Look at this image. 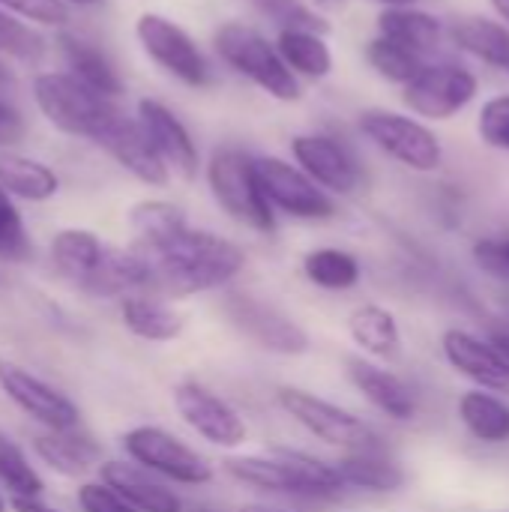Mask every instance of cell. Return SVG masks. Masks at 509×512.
I'll list each match as a JSON object with an SVG mask.
<instances>
[{
    "instance_id": "5b68a950",
    "label": "cell",
    "mask_w": 509,
    "mask_h": 512,
    "mask_svg": "<svg viewBox=\"0 0 509 512\" xmlns=\"http://www.w3.org/2000/svg\"><path fill=\"white\" fill-rule=\"evenodd\" d=\"M360 132L393 162L432 174L444 162V147L441 138L417 117L387 111V108H366L360 114Z\"/></svg>"
},
{
    "instance_id": "4316f807",
    "label": "cell",
    "mask_w": 509,
    "mask_h": 512,
    "mask_svg": "<svg viewBox=\"0 0 509 512\" xmlns=\"http://www.w3.org/2000/svg\"><path fill=\"white\" fill-rule=\"evenodd\" d=\"M456 414L462 420V426L468 429L471 438H477L480 444L489 447H501L509 444V405L486 390H468L459 405Z\"/></svg>"
},
{
    "instance_id": "836d02e7",
    "label": "cell",
    "mask_w": 509,
    "mask_h": 512,
    "mask_svg": "<svg viewBox=\"0 0 509 512\" xmlns=\"http://www.w3.org/2000/svg\"><path fill=\"white\" fill-rule=\"evenodd\" d=\"M303 273L312 285H318L324 291H351L363 276L360 261L351 252L336 249V246L312 249L303 258Z\"/></svg>"
},
{
    "instance_id": "4dcf8cb0",
    "label": "cell",
    "mask_w": 509,
    "mask_h": 512,
    "mask_svg": "<svg viewBox=\"0 0 509 512\" xmlns=\"http://www.w3.org/2000/svg\"><path fill=\"white\" fill-rule=\"evenodd\" d=\"M276 45L297 78L321 81L333 72V51L318 30H279Z\"/></svg>"
},
{
    "instance_id": "f907efd6",
    "label": "cell",
    "mask_w": 509,
    "mask_h": 512,
    "mask_svg": "<svg viewBox=\"0 0 509 512\" xmlns=\"http://www.w3.org/2000/svg\"><path fill=\"white\" fill-rule=\"evenodd\" d=\"M240 512H288V510H279V507H267V504H249V507H243Z\"/></svg>"
},
{
    "instance_id": "ffe728a7",
    "label": "cell",
    "mask_w": 509,
    "mask_h": 512,
    "mask_svg": "<svg viewBox=\"0 0 509 512\" xmlns=\"http://www.w3.org/2000/svg\"><path fill=\"white\" fill-rule=\"evenodd\" d=\"M90 297L108 300V297H132L147 294L150 288V270L144 258L135 249H114L108 246L96 270L78 285Z\"/></svg>"
},
{
    "instance_id": "5bb4252c",
    "label": "cell",
    "mask_w": 509,
    "mask_h": 512,
    "mask_svg": "<svg viewBox=\"0 0 509 512\" xmlns=\"http://www.w3.org/2000/svg\"><path fill=\"white\" fill-rule=\"evenodd\" d=\"M0 390L6 393L12 405H18L27 417H33L45 429H54V432L78 429V420H81L78 405L57 387H51L48 381L27 372L24 366L0 360Z\"/></svg>"
},
{
    "instance_id": "f35d334b",
    "label": "cell",
    "mask_w": 509,
    "mask_h": 512,
    "mask_svg": "<svg viewBox=\"0 0 509 512\" xmlns=\"http://www.w3.org/2000/svg\"><path fill=\"white\" fill-rule=\"evenodd\" d=\"M30 237L12 195L0 186V261H27Z\"/></svg>"
},
{
    "instance_id": "b9f144b4",
    "label": "cell",
    "mask_w": 509,
    "mask_h": 512,
    "mask_svg": "<svg viewBox=\"0 0 509 512\" xmlns=\"http://www.w3.org/2000/svg\"><path fill=\"white\" fill-rule=\"evenodd\" d=\"M0 6L24 15L27 21H39V24H48V27H60L69 18L63 0H0Z\"/></svg>"
},
{
    "instance_id": "d590c367",
    "label": "cell",
    "mask_w": 509,
    "mask_h": 512,
    "mask_svg": "<svg viewBox=\"0 0 509 512\" xmlns=\"http://www.w3.org/2000/svg\"><path fill=\"white\" fill-rule=\"evenodd\" d=\"M0 483L12 495H24V498H39V492H42L39 474L27 462L21 447L15 441H9L3 432H0Z\"/></svg>"
},
{
    "instance_id": "c3c4849f",
    "label": "cell",
    "mask_w": 509,
    "mask_h": 512,
    "mask_svg": "<svg viewBox=\"0 0 509 512\" xmlns=\"http://www.w3.org/2000/svg\"><path fill=\"white\" fill-rule=\"evenodd\" d=\"M381 3L384 9H399V6H417V0H375Z\"/></svg>"
},
{
    "instance_id": "2e32d148",
    "label": "cell",
    "mask_w": 509,
    "mask_h": 512,
    "mask_svg": "<svg viewBox=\"0 0 509 512\" xmlns=\"http://www.w3.org/2000/svg\"><path fill=\"white\" fill-rule=\"evenodd\" d=\"M138 123L144 126L147 138L153 141L156 153L168 165V171L180 180H195L198 174V147L183 126V120L162 102L156 99H141L138 102Z\"/></svg>"
},
{
    "instance_id": "60d3db41",
    "label": "cell",
    "mask_w": 509,
    "mask_h": 512,
    "mask_svg": "<svg viewBox=\"0 0 509 512\" xmlns=\"http://www.w3.org/2000/svg\"><path fill=\"white\" fill-rule=\"evenodd\" d=\"M78 507L84 512H138L123 495H117L108 483H84L78 489Z\"/></svg>"
},
{
    "instance_id": "f546056e",
    "label": "cell",
    "mask_w": 509,
    "mask_h": 512,
    "mask_svg": "<svg viewBox=\"0 0 509 512\" xmlns=\"http://www.w3.org/2000/svg\"><path fill=\"white\" fill-rule=\"evenodd\" d=\"M453 42L474 54L477 60H483L486 66H495L509 75V27L492 18H462L453 24Z\"/></svg>"
},
{
    "instance_id": "1f68e13d",
    "label": "cell",
    "mask_w": 509,
    "mask_h": 512,
    "mask_svg": "<svg viewBox=\"0 0 509 512\" xmlns=\"http://www.w3.org/2000/svg\"><path fill=\"white\" fill-rule=\"evenodd\" d=\"M0 186L24 201H48L51 195H57L60 180L48 165L36 159L18 153H0Z\"/></svg>"
},
{
    "instance_id": "6da1fadb",
    "label": "cell",
    "mask_w": 509,
    "mask_h": 512,
    "mask_svg": "<svg viewBox=\"0 0 509 512\" xmlns=\"http://www.w3.org/2000/svg\"><path fill=\"white\" fill-rule=\"evenodd\" d=\"M135 252L150 270L147 294L168 300L216 291L246 267V255L237 243L201 228H186L162 246Z\"/></svg>"
},
{
    "instance_id": "603a6c76",
    "label": "cell",
    "mask_w": 509,
    "mask_h": 512,
    "mask_svg": "<svg viewBox=\"0 0 509 512\" xmlns=\"http://www.w3.org/2000/svg\"><path fill=\"white\" fill-rule=\"evenodd\" d=\"M336 471L345 486L375 495H390L405 486V471L399 462L384 456V450H357L342 453L336 462Z\"/></svg>"
},
{
    "instance_id": "ab89813d",
    "label": "cell",
    "mask_w": 509,
    "mask_h": 512,
    "mask_svg": "<svg viewBox=\"0 0 509 512\" xmlns=\"http://www.w3.org/2000/svg\"><path fill=\"white\" fill-rule=\"evenodd\" d=\"M477 132L483 144L509 153V93H498L483 102L477 117Z\"/></svg>"
},
{
    "instance_id": "ac0fdd59",
    "label": "cell",
    "mask_w": 509,
    "mask_h": 512,
    "mask_svg": "<svg viewBox=\"0 0 509 512\" xmlns=\"http://www.w3.org/2000/svg\"><path fill=\"white\" fill-rule=\"evenodd\" d=\"M348 378L363 393V399L372 408H378L384 417H390L396 423H408L417 417V399L399 375H393L363 357H354V360H348Z\"/></svg>"
},
{
    "instance_id": "8fae6325",
    "label": "cell",
    "mask_w": 509,
    "mask_h": 512,
    "mask_svg": "<svg viewBox=\"0 0 509 512\" xmlns=\"http://www.w3.org/2000/svg\"><path fill=\"white\" fill-rule=\"evenodd\" d=\"M291 153L294 162L330 195H357L363 186V168L351 147L333 135L321 132H306L291 138Z\"/></svg>"
},
{
    "instance_id": "e575fe53",
    "label": "cell",
    "mask_w": 509,
    "mask_h": 512,
    "mask_svg": "<svg viewBox=\"0 0 509 512\" xmlns=\"http://www.w3.org/2000/svg\"><path fill=\"white\" fill-rule=\"evenodd\" d=\"M366 60L381 78H387L390 84H402V87L411 84L432 63L429 57H423L393 39H384V36H375L366 45Z\"/></svg>"
},
{
    "instance_id": "484cf974",
    "label": "cell",
    "mask_w": 509,
    "mask_h": 512,
    "mask_svg": "<svg viewBox=\"0 0 509 512\" xmlns=\"http://www.w3.org/2000/svg\"><path fill=\"white\" fill-rule=\"evenodd\" d=\"M57 42H60V54L66 57L69 72L78 81H84L87 87H93V90H99V93H105L111 99H117L123 93V81H120L114 63L108 60V54L99 45H93V42H87V39H81L75 33H63Z\"/></svg>"
},
{
    "instance_id": "4fadbf2b",
    "label": "cell",
    "mask_w": 509,
    "mask_h": 512,
    "mask_svg": "<svg viewBox=\"0 0 509 512\" xmlns=\"http://www.w3.org/2000/svg\"><path fill=\"white\" fill-rule=\"evenodd\" d=\"M228 318L246 339H252L258 348H264L270 354L297 357V354L309 351L306 330L297 321H291L285 312H279L276 306H270L252 294H234L228 300Z\"/></svg>"
},
{
    "instance_id": "9c48e42d",
    "label": "cell",
    "mask_w": 509,
    "mask_h": 512,
    "mask_svg": "<svg viewBox=\"0 0 509 512\" xmlns=\"http://www.w3.org/2000/svg\"><path fill=\"white\" fill-rule=\"evenodd\" d=\"M135 36L144 54L162 66L171 78L183 81L186 87H207L213 81V66L198 42L171 18L144 12L135 24Z\"/></svg>"
},
{
    "instance_id": "ba28073f",
    "label": "cell",
    "mask_w": 509,
    "mask_h": 512,
    "mask_svg": "<svg viewBox=\"0 0 509 512\" xmlns=\"http://www.w3.org/2000/svg\"><path fill=\"white\" fill-rule=\"evenodd\" d=\"M480 93V78L450 60H432L411 84L402 87V102L411 114L423 120H453L462 114Z\"/></svg>"
},
{
    "instance_id": "8992f818",
    "label": "cell",
    "mask_w": 509,
    "mask_h": 512,
    "mask_svg": "<svg viewBox=\"0 0 509 512\" xmlns=\"http://www.w3.org/2000/svg\"><path fill=\"white\" fill-rule=\"evenodd\" d=\"M276 402L294 423H300L309 435H315L327 447H336L342 453L381 450V438L375 435V429L369 423H363L351 411H345L315 393H306L300 387H282L276 393Z\"/></svg>"
},
{
    "instance_id": "3957f363",
    "label": "cell",
    "mask_w": 509,
    "mask_h": 512,
    "mask_svg": "<svg viewBox=\"0 0 509 512\" xmlns=\"http://www.w3.org/2000/svg\"><path fill=\"white\" fill-rule=\"evenodd\" d=\"M213 48L228 69L252 81L267 96L279 102H297L303 96L300 78L279 54V45L270 42L261 30L243 21H225L213 33Z\"/></svg>"
},
{
    "instance_id": "f5cc1de1",
    "label": "cell",
    "mask_w": 509,
    "mask_h": 512,
    "mask_svg": "<svg viewBox=\"0 0 509 512\" xmlns=\"http://www.w3.org/2000/svg\"><path fill=\"white\" fill-rule=\"evenodd\" d=\"M9 81V72H6V66L0 63V84H6Z\"/></svg>"
},
{
    "instance_id": "7402d4cb",
    "label": "cell",
    "mask_w": 509,
    "mask_h": 512,
    "mask_svg": "<svg viewBox=\"0 0 509 512\" xmlns=\"http://www.w3.org/2000/svg\"><path fill=\"white\" fill-rule=\"evenodd\" d=\"M378 36L393 39L423 57H432L441 48L444 24L426 9L417 6H399V9H381L378 15Z\"/></svg>"
},
{
    "instance_id": "7dc6e473",
    "label": "cell",
    "mask_w": 509,
    "mask_h": 512,
    "mask_svg": "<svg viewBox=\"0 0 509 512\" xmlns=\"http://www.w3.org/2000/svg\"><path fill=\"white\" fill-rule=\"evenodd\" d=\"M492 3V9L501 15V21H507L509 24V0H489Z\"/></svg>"
},
{
    "instance_id": "52a82bcc",
    "label": "cell",
    "mask_w": 509,
    "mask_h": 512,
    "mask_svg": "<svg viewBox=\"0 0 509 512\" xmlns=\"http://www.w3.org/2000/svg\"><path fill=\"white\" fill-rule=\"evenodd\" d=\"M126 456L153 471L162 480H171L177 486H204L213 480L210 462L195 453L189 444H183L177 435L159 429V426H135L123 435Z\"/></svg>"
},
{
    "instance_id": "db71d44e",
    "label": "cell",
    "mask_w": 509,
    "mask_h": 512,
    "mask_svg": "<svg viewBox=\"0 0 509 512\" xmlns=\"http://www.w3.org/2000/svg\"><path fill=\"white\" fill-rule=\"evenodd\" d=\"M9 510V504H6V501H3V495H0V512H6Z\"/></svg>"
},
{
    "instance_id": "83f0119b",
    "label": "cell",
    "mask_w": 509,
    "mask_h": 512,
    "mask_svg": "<svg viewBox=\"0 0 509 512\" xmlns=\"http://www.w3.org/2000/svg\"><path fill=\"white\" fill-rule=\"evenodd\" d=\"M105 249H108V246H105L93 231L66 228V231H57V234H54L48 252H51L54 270H57L63 279L81 285V282L96 270V264L102 261Z\"/></svg>"
},
{
    "instance_id": "74e56055",
    "label": "cell",
    "mask_w": 509,
    "mask_h": 512,
    "mask_svg": "<svg viewBox=\"0 0 509 512\" xmlns=\"http://www.w3.org/2000/svg\"><path fill=\"white\" fill-rule=\"evenodd\" d=\"M264 18H270L279 30H318L327 33V21L306 6L303 0H249Z\"/></svg>"
},
{
    "instance_id": "681fc988",
    "label": "cell",
    "mask_w": 509,
    "mask_h": 512,
    "mask_svg": "<svg viewBox=\"0 0 509 512\" xmlns=\"http://www.w3.org/2000/svg\"><path fill=\"white\" fill-rule=\"evenodd\" d=\"M492 342H495V345L501 348V354H504V357L509 360V333H498V336H495Z\"/></svg>"
},
{
    "instance_id": "7bdbcfd3",
    "label": "cell",
    "mask_w": 509,
    "mask_h": 512,
    "mask_svg": "<svg viewBox=\"0 0 509 512\" xmlns=\"http://www.w3.org/2000/svg\"><path fill=\"white\" fill-rule=\"evenodd\" d=\"M474 261L483 273H489L495 279H509V237L480 240L474 246Z\"/></svg>"
},
{
    "instance_id": "9a60e30c",
    "label": "cell",
    "mask_w": 509,
    "mask_h": 512,
    "mask_svg": "<svg viewBox=\"0 0 509 512\" xmlns=\"http://www.w3.org/2000/svg\"><path fill=\"white\" fill-rule=\"evenodd\" d=\"M447 363L468 378L477 390L495 393V396H509V360L501 354L495 342H486L468 330H447L441 339Z\"/></svg>"
},
{
    "instance_id": "816d5d0a",
    "label": "cell",
    "mask_w": 509,
    "mask_h": 512,
    "mask_svg": "<svg viewBox=\"0 0 509 512\" xmlns=\"http://www.w3.org/2000/svg\"><path fill=\"white\" fill-rule=\"evenodd\" d=\"M69 3H78V6H93V3H102V0H69Z\"/></svg>"
},
{
    "instance_id": "e0dca14e",
    "label": "cell",
    "mask_w": 509,
    "mask_h": 512,
    "mask_svg": "<svg viewBox=\"0 0 509 512\" xmlns=\"http://www.w3.org/2000/svg\"><path fill=\"white\" fill-rule=\"evenodd\" d=\"M102 147L117 165H123L132 177H138L141 183L147 186H165L171 180V171L168 165L162 162V156L156 153L153 141L147 138L144 126L138 123V117H120L108 132L105 138L96 144Z\"/></svg>"
},
{
    "instance_id": "bcb514c9",
    "label": "cell",
    "mask_w": 509,
    "mask_h": 512,
    "mask_svg": "<svg viewBox=\"0 0 509 512\" xmlns=\"http://www.w3.org/2000/svg\"><path fill=\"white\" fill-rule=\"evenodd\" d=\"M312 6L321 9V12H339V9L348 6V0H312Z\"/></svg>"
},
{
    "instance_id": "11a10c76",
    "label": "cell",
    "mask_w": 509,
    "mask_h": 512,
    "mask_svg": "<svg viewBox=\"0 0 509 512\" xmlns=\"http://www.w3.org/2000/svg\"><path fill=\"white\" fill-rule=\"evenodd\" d=\"M198 512H213V510H198Z\"/></svg>"
},
{
    "instance_id": "f6af8a7d",
    "label": "cell",
    "mask_w": 509,
    "mask_h": 512,
    "mask_svg": "<svg viewBox=\"0 0 509 512\" xmlns=\"http://www.w3.org/2000/svg\"><path fill=\"white\" fill-rule=\"evenodd\" d=\"M9 510L12 512H60V510H54V507H48L42 498H24V495H12Z\"/></svg>"
},
{
    "instance_id": "277c9868",
    "label": "cell",
    "mask_w": 509,
    "mask_h": 512,
    "mask_svg": "<svg viewBox=\"0 0 509 512\" xmlns=\"http://www.w3.org/2000/svg\"><path fill=\"white\" fill-rule=\"evenodd\" d=\"M207 186L213 201L231 216L234 222L270 234L276 228V210L270 207L258 171L255 156H249L240 147H219L207 162Z\"/></svg>"
},
{
    "instance_id": "d4e9b609",
    "label": "cell",
    "mask_w": 509,
    "mask_h": 512,
    "mask_svg": "<svg viewBox=\"0 0 509 512\" xmlns=\"http://www.w3.org/2000/svg\"><path fill=\"white\" fill-rule=\"evenodd\" d=\"M33 450L54 474L63 477H81L99 459V447L78 429H45L33 438Z\"/></svg>"
},
{
    "instance_id": "cb8c5ba5",
    "label": "cell",
    "mask_w": 509,
    "mask_h": 512,
    "mask_svg": "<svg viewBox=\"0 0 509 512\" xmlns=\"http://www.w3.org/2000/svg\"><path fill=\"white\" fill-rule=\"evenodd\" d=\"M120 318L123 327L144 342H171L183 333V315L153 294L126 297L120 306Z\"/></svg>"
},
{
    "instance_id": "7a4b0ae2",
    "label": "cell",
    "mask_w": 509,
    "mask_h": 512,
    "mask_svg": "<svg viewBox=\"0 0 509 512\" xmlns=\"http://www.w3.org/2000/svg\"><path fill=\"white\" fill-rule=\"evenodd\" d=\"M33 99L45 120L75 138L99 144L105 132L123 117L117 99L87 87L72 72H42L33 81Z\"/></svg>"
},
{
    "instance_id": "ee69618b",
    "label": "cell",
    "mask_w": 509,
    "mask_h": 512,
    "mask_svg": "<svg viewBox=\"0 0 509 512\" xmlns=\"http://www.w3.org/2000/svg\"><path fill=\"white\" fill-rule=\"evenodd\" d=\"M24 135H27L24 114L0 96V147H15L24 141Z\"/></svg>"
},
{
    "instance_id": "8d00e7d4",
    "label": "cell",
    "mask_w": 509,
    "mask_h": 512,
    "mask_svg": "<svg viewBox=\"0 0 509 512\" xmlns=\"http://www.w3.org/2000/svg\"><path fill=\"white\" fill-rule=\"evenodd\" d=\"M0 54L15 57L21 63H39L45 54V39L39 36V30L18 21L3 6H0Z\"/></svg>"
},
{
    "instance_id": "f1b7e54d",
    "label": "cell",
    "mask_w": 509,
    "mask_h": 512,
    "mask_svg": "<svg viewBox=\"0 0 509 512\" xmlns=\"http://www.w3.org/2000/svg\"><path fill=\"white\" fill-rule=\"evenodd\" d=\"M348 333L351 339L372 357L378 360H393L402 351V333L399 321L390 309L384 306H360L348 318Z\"/></svg>"
},
{
    "instance_id": "7c38bea8",
    "label": "cell",
    "mask_w": 509,
    "mask_h": 512,
    "mask_svg": "<svg viewBox=\"0 0 509 512\" xmlns=\"http://www.w3.org/2000/svg\"><path fill=\"white\" fill-rule=\"evenodd\" d=\"M174 408L180 420L201 435L207 444L222 450H237L246 441V423L243 417L213 390H207L198 381H183L174 387Z\"/></svg>"
},
{
    "instance_id": "30bf717a",
    "label": "cell",
    "mask_w": 509,
    "mask_h": 512,
    "mask_svg": "<svg viewBox=\"0 0 509 512\" xmlns=\"http://www.w3.org/2000/svg\"><path fill=\"white\" fill-rule=\"evenodd\" d=\"M255 171L273 210L300 222H324L336 216L333 195L324 192L300 165L279 156H255Z\"/></svg>"
},
{
    "instance_id": "44dd1931",
    "label": "cell",
    "mask_w": 509,
    "mask_h": 512,
    "mask_svg": "<svg viewBox=\"0 0 509 512\" xmlns=\"http://www.w3.org/2000/svg\"><path fill=\"white\" fill-rule=\"evenodd\" d=\"M225 471L243 483L252 486L258 492H270V495H291V498H312V489L306 486V480L300 477V471L279 453L273 450L270 456H234L225 462Z\"/></svg>"
},
{
    "instance_id": "d6a6232c",
    "label": "cell",
    "mask_w": 509,
    "mask_h": 512,
    "mask_svg": "<svg viewBox=\"0 0 509 512\" xmlns=\"http://www.w3.org/2000/svg\"><path fill=\"white\" fill-rule=\"evenodd\" d=\"M135 249H153L189 228L186 213L171 201H141L129 210Z\"/></svg>"
},
{
    "instance_id": "d6986e66",
    "label": "cell",
    "mask_w": 509,
    "mask_h": 512,
    "mask_svg": "<svg viewBox=\"0 0 509 512\" xmlns=\"http://www.w3.org/2000/svg\"><path fill=\"white\" fill-rule=\"evenodd\" d=\"M99 480L123 495L138 512H183L180 495L135 462H105L99 465Z\"/></svg>"
}]
</instances>
